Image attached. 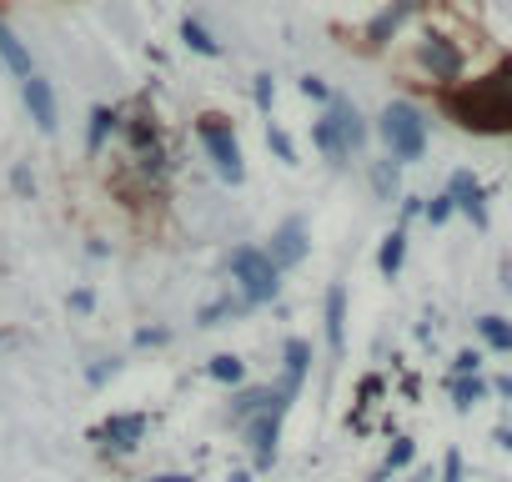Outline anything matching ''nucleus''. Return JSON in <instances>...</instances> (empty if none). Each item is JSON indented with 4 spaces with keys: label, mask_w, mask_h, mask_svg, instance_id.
I'll list each match as a JSON object with an SVG mask.
<instances>
[{
    "label": "nucleus",
    "mask_w": 512,
    "mask_h": 482,
    "mask_svg": "<svg viewBox=\"0 0 512 482\" xmlns=\"http://www.w3.org/2000/svg\"><path fill=\"white\" fill-rule=\"evenodd\" d=\"M472 332H477V342H482L487 352L512 357V317H502V312H482V317L472 322Z\"/></svg>",
    "instance_id": "5701e85b"
},
{
    "label": "nucleus",
    "mask_w": 512,
    "mask_h": 482,
    "mask_svg": "<svg viewBox=\"0 0 512 482\" xmlns=\"http://www.w3.org/2000/svg\"><path fill=\"white\" fill-rule=\"evenodd\" d=\"M367 186H372V196L377 201H402L407 191H402V166L392 161V156H377V161H367Z\"/></svg>",
    "instance_id": "aec40b11"
},
{
    "label": "nucleus",
    "mask_w": 512,
    "mask_h": 482,
    "mask_svg": "<svg viewBox=\"0 0 512 482\" xmlns=\"http://www.w3.org/2000/svg\"><path fill=\"white\" fill-rule=\"evenodd\" d=\"M487 81L497 86V96H502V106L512 111V61H502L497 71H487Z\"/></svg>",
    "instance_id": "c9c22d12"
},
{
    "label": "nucleus",
    "mask_w": 512,
    "mask_h": 482,
    "mask_svg": "<svg viewBox=\"0 0 512 482\" xmlns=\"http://www.w3.org/2000/svg\"><path fill=\"white\" fill-rule=\"evenodd\" d=\"M372 136L382 141V156H392L397 166H412V161H422V156H427L432 121H427V111H422L417 101H407V96H392V101L377 111V121H372Z\"/></svg>",
    "instance_id": "f03ea898"
},
{
    "label": "nucleus",
    "mask_w": 512,
    "mask_h": 482,
    "mask_svg": "<svg viewBox=\"0 0 512 482\" xmlns=\"http://www.w3.org/2000/svg\"><path fill=\"white\" fill-rule=\"evenodd\" d=\"M442 191L452 196L457 216H467V221H472L477 231H487V226H492V216H487V196H492V191H487V186H482V181H477L472 171H452Z\"/></svg>",
    "instance_id": "9b49d317"
},
{
    "label": "nucleus",
    "mask_w": 512,
    "mask_h": 482,
    "mask_svg": "<svg viewBox=\"0 0 512 482\" xmlns=\"http://www.w3.org/2000/svg\"><path fill=\"white\" fill-rule=\"evenodd\" d=\"M407 482H437V472H432V467H417V472H412Z\"/></svg>",
    "instance_id": "49530a36"
},
{
    "label": "nucleus",
    "mask_w": 512,
    "mask_h": 482,
    "mask_svg": "<svg viewBox=\"0 0 512 482\" xmlns=\"http://www.w3.org/2000/svg\"><path fill=\"white\" fill-rule=\"evenodd\" d=\"M287 412H292V402H272L267 412H256L246 427H236L241 432V447L251 452V472H272L277 467V457H282V427H287Z\"/></svg>",
    "instance_id": "423d86ee"
},
{
    "label": "nucleus",
    "mask_w": 512,
    "mask_h": 482,
    "mask_svg": "<svg viewBox=\"0 0 512 482\" xmlns=\"http://www.w3.org/2000/svg\"><path fill=\"white\" fill-rule=\"evenodd\" d=\"M226 277H231V292H241L246 302H251V312L256 307H277L282 302V272L272 267V257L256 247V241H246V247H231V257H226Z\"/></svg>",
    "instance_id": "7ed1b4c3"
},
{
    "label": "nucleus",
    "mask_w": 512,
    "mask_h": 482,
    "mask_svg": "<svg viewBox=\"0 0 512 482\" xmlns=\"http://www.w3.org/2000/svg\"><path fill=\"white\" fill-rule=\"evenodd\" d=\"M121 121H126L121 106H91V116H86V156H101L106 141L121 136Z\"/></svg>",
    "instance_id": "a211bd4d"
},
{
    "label": "nucleus",
    "mask_w": 512,
    "mask_h": 482,
    "mask_svg": "<svg viewBox=\"0 0 512 482\" xmlns=\"http://www.w3.org/2000/svg\"><path fill=\"white\" fill-rule=\"evenodd\" d=\"M417 6H422V0H387V6L367 21V31H362V46L367 51H387L397 36H402V26L417 16Z\"/></svg>",
    "instance_id": "f8f14e48"
},
{
    "label": "nucleus",
    "mask_w": 512,
    "mask_h": 482,
    "mask_svg": "<svg viewBox=\"0 0 512 482\" xmlns=\"http://www.w3.org/2000/svg\"><path fill=\"white\" fill-rule=\"evenodd\" d=\"M206 377L221 382L226 392H236V387H246V357H236V352H216V357L206 362Z\"/></svg>",
    "instance_id": "b1692460"
},
{
    "label": "nucleus",
    "mask_w": 512,
    "mask_h": 482,
    "mask_svg": "<svg viewBox=\"0 0 512 482\" xmlns=\"http://www.w3.org/2000/svg\"><path fill=\"white\" fill-rule=\"evenodd\" d=\"M146 437H151V417L146 412H111L101 427H91V442L106 457H131V452H141Z\"/></svg>",
    "instance_id": "0eeeda50"
},
{
    "label": "nucleus",
    "mask_w": 512,
    "mask_h": 482,
    "mask_svg": "<svg viewBox=\"0 0 512 482\" xmlns=\"http://www.w3.org/2000/svg\"><path fill=\"white\" fill-rule=\"evenodd\" d=\"M312 146L322 151V161H327V166H337V171L347 166V151H342V141H337V131H332V121H327V116H317V121H312Z\"/></svg>",
    "instance_id": "a878e982"
},
{
    "label": "nucleus",
    "mask_w": 512,
    "mask_h": 482,
    "mask_svg": "<svg viewBox=\"0 0 512 482\" xmlns=\"http://www.w3.org/2000/svg\"><path fill=\"white\" fill-rule=\"evenodd\" d=\"M297 91H302L307 101H317V106H327V101H332V86H327L322 76H302V81H297Z\"/></svg>",
    "instance_id": "473e14b6"
},
{
    "label": "nucleus",
    "mask_w": 512,
    "mask_h": 482,
    "mask_svg": "<svg viewBox=\"0 0 512 482\" xmlns=\"http://www.w3.org/2000/svg\"><path fill=\"white\" fill-rule=\"evenodd\" d=\"M322 116L332 121V131H337V141H342L347 161H367V146H372V121L357 111V101H347V96H332Z\"/></svg>",
    "instance_id": "1a4fd4ad"
},
{
    "label": "nucleus",
    "mask_w": 512,
    "mask_h": 482,
    "mask_svg": "<svg viewBox=\"0 0 512 482\" xmlns=\"http://www.w3.org/2000/svg\"><path fill=\"white\" fill-rule=\"evenodd\" d=\"M417 462V437H407V432H397L392 442H387V457H382V472L392 477V472H407Z\"/></svg>",
    "instance_id": "bb28decb"
},
{
    "label": "nucleus",
    "mask_w": 512,
    "mask_h": 482,
    "mask_svg": "<svg viewBox=\"0 0 512 482\" xmlns=\"http://www.w3.org/2000/svg\"><path fill=\"white\" fill-rule=\"evenodd\" d=\"M86 257H91V262H106V257H111V247H106L101 236H91V241H86Z\"/></svg>",
    "instance_id": "37998d69"
},
{
    "label": "nucleus",
    "mask_w": 512,
    "mask_h": 482,
    "mask_svg": "<svg viewBox=\"0 0 512 482\" xmlns=\"http://www.w3.org/2000/svg\"><path fill=\"white\" fill-rule=\"evenodd\" d=\"M262 252L272 257V267H277L282 277H287V272H297V267L312 257V231H307V221H302V216H287V221H277Z\"/></svg>",
    "instance_id": "6e6552de"
},
{
    "label": "nucleus",
    "mask_w": 512,
    "mask_h": 482,
    "mask_svg": "<svg viewBox=\"0 0 512 482\" xmlns=\"http://www.w3.org/2000/svg\"><path fill=\"white\" fill-rule=\"evenodd\" d=\"M437 111L467 136H512V111L502 106V96L487 76L437 91Z\"/></svg>",
    "instance_id": "f257e3e1"
},
{
    "label": "nucleus",
    "mask_w": 512,
    "mask_h": 482,
    "mask_svg": "<svg viewBox=\"0 0 512 482\" xmlns=\"http://www.w3.org/2000/svg\"><path fill=\"white\" fill-rule=\"evenodd\" d=\"M422 206H427V196H412V191H407V196L397 201V226H412V221L422 216Z\"/></svg>",
    "instance_id": "4c0bfd02"
},
{
    "label": "nucleus",
    "mask_w": 512,
    "mask_h": 482,
    "mask_svg": "<svg viewBox=\"0 0 512 482\" xmlns=\"http://www.w3.org/2000/svg\"><path fill=\"white\" fill-rule=\"evenodd\" d=\"M277 402V387L272 382H246V387H236L231 397H226V422L231 427H246L256 412H267Z\"/></svg>",
    "instance_id": "4468645a"
},
{
    "label": "nucleus",
    "mask_w": 512,
    "mask_h": 482,
    "mask_svg": "<svg viewBox=\"0 0 512 482\" xmlns=\"http://www.w3.org/2000/svg\"><path fill=\"white\" fill-rule=\"evenodd\" d=\"M452 216H457V206H452V196H447V191L427 196V206H422V221H427L432 231H442V226H447Z\"/></svg>",
    "instance_id": "cd10ccee"
},
{
    "label": "nucleus",
    "mask_w": 512,
    "mask_h": 482,
    "mask_svg": "<svg viewBox=\"0 0 512 482\" xmlns=\"http://www.w3.org/2000/svg\"><path fill=\"white\" fill-rule=\"evenodd\" d=\"M251 101H256V111H262V116H272V106H277V76L272 71L251 76Z\"/></svg>",
    "instance_id": "c85d7f7f"
},
{
    "label": "nucleus",
    "mask_w": 512,
    "mask_h": 482,
    "mask_svg": "<svg viewBox=\"0 0 512 482\" xmlns=\"http://www.w3.org/2000/svg\"><path fill=\"white\" fill-rule=\"evenodd\" d=\"M492 397H502V402L512 407V372H497V377H492Z\"/></svg>",
    "instance_id": "ea45409f"
},
{
    "label": "nucleus",
    "mask_w": 512,
    "mask_h": 482,
    "mask_svg": "<svg viewBox=\"0 0 512 482\" xmlns=\"http://www.w3.org/2000/svg\"><path fill=\"white\" fill-rule=\"evenodd\" d=\"M196 141H201V151H206L216 181H226V186H241V181H246V156H241V141H236L231 116L201 111V116H196Z\"/></svg>",
    "instance_id": "20e7f679"
},
{
    "label": "nucleus",
    "mask_w": 512,
    "mask_h": 482,
    "mask_svg": "<svg viewBox=\"0 0 512 482\" xmlns=\"http://www.w3.org/2000/svg\"><path fill=\"white\" fill-rule=\"evenodd\" d=\"M412 61H417V71H422L437 91L467 81V51H462L447 31H422L417 46H412Z\"/></svg>",
    "instance_id": "39448f33"
},
{
    "label": "nucleus",
    "mask_w": 512,
    "mask_h": 482,
    "mask_svg": "<svg viewBox=\"0 0 512 482\" xmlns=\"http://www.w3.org/2000/svg\"><path fill=\"white\" fill-rule=\"evenodd\" d=\"M402 267H407V226H392L377 247V272H382V282H397Z\"/></svg>",
    "instance_id": "4be33fe9"
},
{
    "label": "nucleus",
    "mask_w": 512,
    "mask_h": 482,
    "mask_svg": "<svg viewBox=\"0 0 512 482\" xmlns=\"http://www.w3.org/2000/svg\"><path fill=\"white\" fill-rule=\"evenodd\" d=\"M251 477H256V472H246V467H231V472H226V482H251Z\"/></svg>",
    "instance_id": "a18cd8bd"
},
{
    "label": "nucleus",
    "mask_w": 512,
    "mask_h": 482,
    "mask_svg": "<svg viewBox=\"0 0 512 482\" xmlns=\"http://www.w3.org/2000/svg\"><path fill=\"white\" fill-rule=\"evenodd\" d=\"M66 312H76V317H91V312H96V292H91V287H76V292H66Z\"/></svg>",
    "instance_id": "72a5a7b5"
},
{
    "label": "nucleus",
    "mask_w": 512,
    "mask_h": 482,
    "mask_svg": "<svg viewBox=\"0 0 512 482\" xmlns=\"http://www.w3.org/2000/svg\"><path fill=\"white\" fill-rule=\"evenodd\" d=\"M21 101H26V111H31V121H36L41 136H56L61 131V101H56V86L41 71L21 81Z\"/></svg>",
    "instance_id": "ddd939ff"
},
{
    "label": "nucleus",
    "mask_w": 512,
    "mask_h": 482,
    "mask_svg": "<svg viewBox=\"0 0 512 482\" xmlns=\"http://www.w3.org/2000/svg\"><path fill=\"white\" fill-rule=\"evenodd\" d=\"M322 337H327V352L342 357L347 352V287L332 282L327 297H322Z\"/></svg>",
    "instance_id": "2eb2a0df"
},
{
    "label": "nucleus",
    "mask_w": 512,
    "mask_h": 482,
    "mask_svg": "<svg viewBox=\"0 0 512 482\" xmlns=\"http://www.w3.org/2000/svg\"><path fill=\"white\" fill-rule=\"evenodd\" d=\"M131 342H136V347H166V342H171V327H136Z\"/></svg>",
    "instance_id": "58836bf2"
},
{
    "label": "nucleus",
    "mask_w": 512,
    "mask_h": 482,
    "mask_svg": "<svg viewBox=\"0 0 512 482\" xmlns=\"http://www.w3.org/2000/svg\"><path fill=\"white\" fill-rule=\"evenodd\" d=\"M447 397H452V412H477L487 397H492V377H442Z\"/></svg>",
    "instance_id": "6ab92c4d"
},
{
    "label": "nucleus",
    "mask_w": 512,
    "mask_h": 482,
    "mask_svg": "<svg viewBox=\"0 0 512 482\" xmlns=\"http://www.w3.org/2000/svg\"><path fill=\"white\" fill-rule=\"evenodd\" d=\"M307 377H312V342H307V337H287V342H282V372H277V382H272L277 397L297 407Z\"/></svg>",
    "instance_id": "9d476101"
},
{
    "label": "nucleus",
    "mask_w": 512,
    "mask_h": 482,
    "mask_svg": "<svg viewBox=\"0 0 512 482\" xmlns=\"http://www.w3.org/2000/svg\"><path fill=\"white\" fill-rule=\"evenodd\" d=\"M0 66H6L16 81H26V76H36V61H31V51H26V41L11 31V21L0 16Z\"/></svg>",
    "instance_id": "412c9836"
},
{
    "label": "nucleus",
    "mask_w": 512,
    "mask_h": 482,
    "mask_svg": "<svg viewBox=\"0 0 512 482\" xmlns=\"http://www.w3.org/2000/svg\"><path fill=\"white\" fill-rule=\"evenodd\" d=\"M11 186H16L21 201H36V176H31V166H11Z\"/></svg>",
    "instance_id": "e433bc0d"
},
{
    "label": "nucleus",
    "mask_w": 512,
    "mask_h": 482,
    "mask_svg": "<svg viewBox=\"0 0 512 482\" xmlns=\"http://www.w3.org/2000/svg\"><path fill=\"white\" fill-rule=\"evenodd\" d=\"M121 141H126V156H141V151L161 146L166 136H161V121H156V111H146V106L126 111V121H121Z\"/></svg>",
    "instance_id": "f3484780"
},
{
    "label": "nucleus",
    "mask_w": 512,
    "mask_h": 482,
    "mask_svg": "<svg viewBox=\"0 0 512 482\" xmlns=\"http://www.w3.org/2000/svg\"><path fill=\"white\" fill-rule=\"evenodd\" d=\"M267 146H272V156H277L282 166H302V161H297V141H292L282 126H267Z\"/></svg>",
    "instance_id": "c756f323"
},
{
    "label": "nucleus",
    "mask_w": 512,
    "mask_h": 482,
    "mask_svg": "<svg viewBox=\"0 0 512 482\" xmlns=\"http://www.w3.org/2000/svg\"><path fill=\"white\" fill-rule=\"evenodd\" d=\"M492 442H497L502 452H512V427H507V422H502V427H492Z\"/></svg>",
    "instance_id": "c03bdc74"
},
{
    "label": "nucleus",
    "mask_w": 512,
    "mask_h": 482,
    "mask_svg": "<svg viewBox=\"0 0 512 482\" xmlns=\"http://www.w3.org/2000/svg\"><path fill=\"white\" fill-rule=\"evenodd\" d=\"M447 377H482V347H462V352H452Z\"/></svg>",
    "instance_id": "7c9ffc66"
},
{
    "label": "nucleus",
    "mask_w": 512,
    "mask_h": 482,
    "mask_svg": "<svg viewBox=\"0 0 512 482\" xmlns=\"http://www.w3.org/2000/svg\"><path fill=\"white\" fill-rule=\"evenodd\" d=\"M146 482H201L196 472H151Z\"/></svg>",
    "instance_id": "79ce46f5"
},
{
    "label": "nucleus",
    "mask_w": 512,
    "mask_h": 482,
    "mask_svg": "<svg viewBox=\"0 0 512 482\" xmlns=\"http://www.w3.org/2000/svg\"><path fill=\"white\" fill-rule=\"evenodd\" d=\"M241 317H251V302L241 297V292H221V297H211V302H201L196 307V327L201 332H216V327H231V322H241Z\"/></svg>",
    "instance_id": "dca6fc26"
},
{
    "label": "nucleus",
    "mask_w": 512,
    "mask_h": 482,
    "mask_svg": "<svg viewBox=\"0 0 512 482\" xmlns=\"http://www.w3.org/2000/svg\"><path fill=\"white\" fill-rule=\"evenodd\" d=\"M116 372H121L116 357H96V362H86V387H106Z\"/></svg>",
    "instance_id": "2f4dec72"
},
{
    "label": "nucleus",
    "mask_w": 512,
    "mask_h": 482,
    "mask_svg": "<svg viewBox=\"0 0 512 482\" xmlns=\"http://www.w3.org/2000/svg\"><path fill=\"white\" fill-rule=\"evenodd\" d=\"M357 397H362V402H372V397H382V377H362V387H357Z\"/></svg>",
    "instance_id": "a19ab883"
},
{
    "label": "nucleus",
    "mask_w": 512,
    "mask_h": 482,
    "mask_svg": "<svg viewBox=\"0 0 512 482\" xmlns=\"http://www.w3.org/2000/svg\"><path fill=\"white\" fill-rule=\"evenodd\" d=\"M181 41H186V51H196V56H206V61H221V41H216L196 16H186V21H181Z\"/></svg>",
    "instance_id": "393cba45"
},
{
    "label": "nucleus",
    "mask_w": 512,
    "mask_h": 482,
    "mask_svg": "<svg viewBox=\"0 0 512 482\" xmlns=\"http://www.w3.org/2000/svg\"><path fill=\"white\" fill-rule=\"evenodd\" d=\"M437 482H467V477H462V452H457V447H447V452H442Z\"/></svg>",
    "instance_id": "f704fd0d"
}]
</instances>
